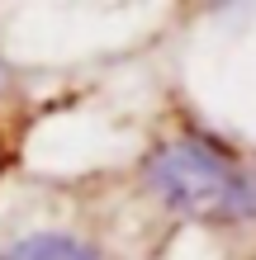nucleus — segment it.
<instances>
[{
  "label": "nucleus",
  "mask_w": 256,
  "mask_h": 260,
  "mask_svg": "<svg viewBox=\"0 0 256 260\" xmlns=\"http://www.w3.org/2000/svg\"><path fill=\"white\" fill-rule=\"evenodd\" d=\"M143 180L166 208L200 222H251L256 218V166L242 161L214 133H176L152 147Z\"/></svg>",
  "instance_id": "nucleus-1"
},
{
  "label": "nucleus",
  "mask_w": 256,
  "mask_h": 260,
  "mask_svg": "<svg viewBox=\"0 0 256 260\" xmlns=\"http://www.w3.org/2000/svg\"><path fill=\"white\" fill-rule=\"evenodd\" d=\"M0 260H104V255L71 232H29L19 241H10Z\"/></svg>",
  "instance_id": "nucleus-2"
},
{
  "label": "nucleus",
  "mask_w": 256,
  "mask_h": 260,
  "mask_svg": "<svg viewBox=\"0 0 256 260\" xmlns=\"http://www.w3.org/2000/svg\"><path fill=\"white\" fill-rule=\"evenodd\" d=\"M0 166H5V142H0Z\"/></svg>",
  "instance_id": "nucleus-3"
}]
</instances>
